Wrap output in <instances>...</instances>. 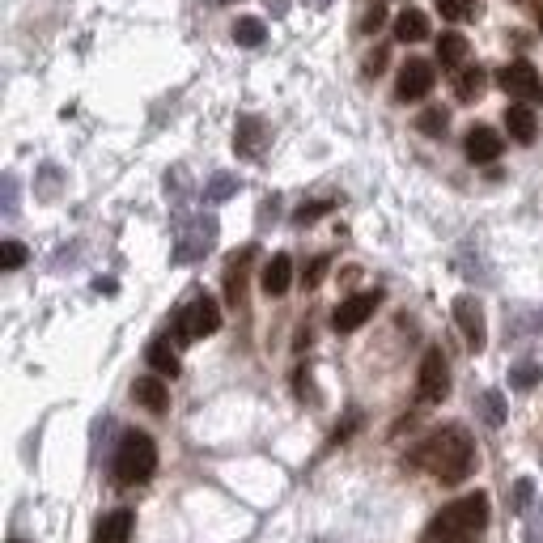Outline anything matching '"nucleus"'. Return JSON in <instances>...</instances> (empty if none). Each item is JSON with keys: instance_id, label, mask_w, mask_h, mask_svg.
Listing matches in <instances>:
<instances>
[{"instance_id": "17", "label": "nucleus", "mask_w": 543, "mask_h": 543, "mask_svg": "<svg viewBox=\"0 0 543 543\" xmlns=\"http://www.w3.org/2000/svg\"><path fill=\"white\" fill-rule=\"evenodd\" d=\"M506 132L518 140V145H531L535 132H539V124H535V111L527 107V102H518V107H509L506 111Z\"/></svg>"}, {"instance_id": "21", "label": "nucleus", "mask_w": 543, "mask_h": 543, "mask_svg": "<svg viewBox=\"0 0 543 543\" xmlns=\"http://www.w3.org/2000/svg\"><path fill=\"white\" fill-rule=\"evenodd\" d=\"M484 86H488V73L484 68H458V77H455V94L463 102H476L484 94Z\"/></svg>"}, {"instance_id": "30", "label": "nucleus", "mask_w": 543, "mask_h": 543, "mask_svg": "<svg viewBox=\"0 0 543 543\" xmlns=\"http://www.w3.org/2000/svg\"><path fill=\"white\" fill-rule=\"evenodd\" d=\"M327 268H332V260H327V255H319V260H310V268L302 272V281H306V289H314V284H319L323 276H327Z\"/></svg>"}, {"instance_id": "11", "label": "nucleus", "mask_w": 543, "mask_h": 543, "mask_svg": "<svg viewBox=\"0 0 543 543\" xmlns=\"http://www.w3.org/2000/svg\"><path fill=\"white\" fill-rule=\"evenodd\" d=\"M234 149H238V158H251V161L263 158V149H268V124H263L260 115H242V119H238Z\"/></svg>"}, {"instance_id": "32", "label": "nucleus", "mask_w": 543, "mask_h": 543, "mask_svg": "<svg viewBox=\"0 0 543 543\" xmlns=\"http://www.w3.org/2000/svg\"><path fill=\"white\" fill-rule=\"evenodd\" d=\"M386 22V9L383 5H374L370 13H365V17H361V30H365V35H370V30H378V26Z\"/></svg>"}, {"instance_id": "1", "label": "nucleus", "mask_w": 543, "mask_h": 543, "mask_svg": "<svg viewBox=\"0 0 543 543\" xmlns=\"http://www.w3.org/2000/svg\"><path fill=\"white\" fill-rule=\"evenodd\" d=\"M412 463L433 471L442 484H458V480H467L471 467H476V442H471V433L463 429V425H442V429L412 455Z\"/></svg>"}, {"instance_id": "14", "label": "nucleus", "mask_w": 543, "mask_h": 543, "mask_svg": "<svg viewBox=\"0 0 543 543\" xmlns=\"http://www.w3.org/2000/svg\"><path fill=\"white\" fill-rule=\"evenodd\" d=\"M501 145H506V140H501L493 128H484V124H476L467 132V140H463V149H467L471 161H497V158H501Z\"/></svg>"}, {"instance_id": "12", "label": "nucleus", "mask_w": 543, "mask_h": 543, "mask_svg": "<svg viewBox=\"0 0 543 543\" xmlns=\"http://www.w3.org/2000/svg\"><path fill=\"white\" fill-rule=\"evenodd\" d=\"M251 263H255V247H242L225 263V297H230V306H242V289H247Z\"/></svg>"}, {"instance_id": "10", "label": "nucleus", "mask_w": 543, "mask_h": 543, "mask_svg": "<svg viewBox=\"0 0 543 543\" xmlns=\"http://www.w3.org/2000/svg\"><path fill=\"white\" fill-rule=\"evenodd\" d=\"M433 81H437V73H433L429 60H407L404 68H399L395 98H399V102H420V98H425V94L433 89Z\"/></svg>"}, {"instance_id": "4", "label": "nucleus", "mask_w": 543, "mask_h": 543, "mask_svg": "<svg viewBox=\"0 0 543 543\" xmlns=\"http://www.w3.org/2000/svg\"><path fill=\"white\" fill-rule=\"evenodd\" d=\"M217 327H221V306H217L209 293L191 297V302L174 314V340H179V344L204 340V335H212Z\"/></svg>"}, {"instance_id": "18", "label": "nucleus", "mask_w": 543, "mask_h": 543, "mask_svg": "<svg viewBox=\"0 0 543 543\" xmlns=\"http://www.w3.org/2000/svg\"><path fill=\"white\" fill-rule=\"evenodd\" d=\"M145 361L153 365V374H158V378H174V374H179V353L170 348V340H166V335H158V340L145 348Z\"/></svg>"}, {"instance_id": "36", "label": "nucleus", "mask_w": 543, "mask_h": 543, "mask_svg": "<svg viewBox=\"0 0 543 543\" xmlns=\"http://www.w3.org/2000/svg\"><path fill=\"white\" fill-rule=\"evenodd\" d=\"M310 9H327V5H332V0H306Z\"/></svg>"}, {"instance_id": "22", "label": "nucleus", "mask_w": 543, "mask_h": 543, "mask_svg": "<svg viewBox=\"0 0 543 543\" xmlns=\"http://www.w3.org/2000/svg\"><path fill=\"white\" fill-rule=\"evenodd\" d=\"M230 35H234V43H238V47H260V43H263V35H268V26H263L260 17H238V22H234V30H230Z\"/></svg>"}, {"instance_id": "8", "label": "nucleus", "mask_w": 543, "mask_h": 543, "mask_svg": "<svg viewBox=\"0 0 543 543\" xmlns=\"http://www.w3.org/2000/svg\"><path fill=\"white\" fill-rule=\"evenodd\" d=\"M383 306V293L378 289H370V293H353L348 302H340L332 314V327L335 332H357L361 323H370L374 319V310Z\"/></svg>"}, {"instance_id": "20", "label": "nucleus", "mask_w": 543, "mask_h": 543, "mask_svg": "<svg viewBox=\"0 0 543 543\" xmlns=\"http://www.w3.org/2000/svg\"><path fill=\"white\" fill-rule=\"evenodd\" d=\"M463 60H467V38L463 35L437 38V64H442V68H463Z\"/></svg>"}, {"instance_id": "37", "label": "nucleus", "mask_w": 543, "mask_h": 543, "mask_svg": "<svg viewBox=\"0 0 543 543\" xmlns=\"http://www.w3.org/2000/svg\"><path fill=\"white\" fill-rule=\"evenodd\" d=\"M212 5H238V0H212Z\"/></svg>"}, {"instance_id": "15", "label": "nucleus", "mask_w": 543, "mask_h": 543, "mask_svg": "<svg viewBox=\"0 0 543 543\" xmlns=\"http://www.w3.org/2000/svg\"><path fill=\"white\" fill-rule=\"evenodd\" d=\"M132 399L140 407H149V412H166V407H170V391H166V383H161L158 374L136 378V383H132Z\"/></svg>"}, {"instance_id": "34", "label": "nucleus", "mask_w": 543, "mask_h": 543, "mask_svg": "<svg viewBox=\"0 0 543 543\" xmlns=\"http://www.w3.org/2000/svg\"><path fill=\"white\" fill-rule=\"evenodd\" d=\"M527 501H531V480H518L514 484V509H527Z\"/></svg>"}, {"instance_id": "9", "label": "nucleus", "mask_w": 543, "mask_h": 543, "mask_svg": "<svg viewBox=\"0 0 543 543\" xmlns=\"http://www.w3.org/2000/svg\"><path fill=\"white\" fill-rule=\"evenodd\" d=\"M455 323H458V332H463V340H467L471 353H484V344H488V332H484V306L471 293L455 297Z\"/></svg>"}, {"instance_id": "33", "label": "nucleus", "mask_w": 543, "mask_h": 543, "mask_svg": "<svg viewBox=\"0 0 543 543\" xmlns=\"http://www.w3.org/2000/svg\"><path fill=\"white\" fill-rule=\"evenodd\" d=\"M386 56H391V51H386V47H378V51H374L370 60H365V77H378V73H383V68H386Z\"/></svg>"}, {"instance_id": "31", "label": "nucleus", "mask_w": 543, "mask_h": 543, "mask_svg": "<svg viewBox=\"0 0 543 543\" xmlns=\"http://www.w3.org/2000/svg\"><path fill=\"white\" fill-rule=\"evenodd\" d=\"M293 386H297V399H310V404H314V383H310V374L306 370H297V378H293Z\"/></svg>"}, {"instance_id": "40", "label": "nucleus", "mask_w": 543, "mask_h": 543, "mask_svg": "<svg viewBox=\"0 0 543 543\" xmlns=\"http://www.w3.org/2000/svg\"><path fill=\"white\" fill-rule=\"evenodd\" d=\"M9 543H22V539H9Z\"/></svg>"}, {"instance_id": "5", "label": "nucleus", "mask_w": 543, "mask_h": 543, "mask_svg": "<svg viewBox=\"0 0 543 543\" xmlns=\"http://www.w3.org/2000/svg\"><path fill=\"white\" fill-rule=\"evenodd\" d=\"M497 86L518 102H543V77L531 60H509L506 68L497 73Z\"/></svg>"}, {"instance_id": "23", "label": "nucleus", "mask_w": 543, "mask_h": 543, "mask_svg": "<svg viewBox=\"0 0 543 543\" xmlns=\"http://www.w3.org/2000/svg\"><path fill=\"white\" fill-rule=\"evenodd\" d=\"M238 174H212L209 179V187H204V200H209V204H221V200H230L238 191Z\"/></svg>"}, {"instance_id": "27", "label": "nucleus", "mask_w": 543, "mask_h": 543, "mask_svg": "<svg viewBox=\"0 0 543 543\" xmlns=\"http://www.w3.org/2000/svg\"><path fill=\"white\" fill-rule=\"evenodd\" d=\"M26 263V247L17 242V238H9V242H0V268L5 272H17Z\"/></svg>"}, {"instance_id": "35", "label": "nucleus", "mask_w": 543, "mask_h": 543, "mask_svg": "<svg viewBox=\"0 0 543 543\" xmlns=\"http://www.w3.org/2000/svg\"><path fill=\"white\" fill-rule=\"evenodd\" d=\"M263 5L272 9V17H284V13H289V0H263Z\"/></svg>"}, {"instance_id": "24", "label": "nucleus", "mask_w": 543, "mask_h": 543, "mask_svg": "<svg viewBox=\"0 0 543 543\" xmlns=\"http://www.w3.org/2000/svg\"><path fill=\"white\" fill-rule=\"evenodd\" d=\"M543 383V365H535V361H522V365H514L509 370V386L514 391H531V386Z\"/></svg>"}, {"instance_id": "26", "label": "nucleus", "mask_w": 543, "mask_h": 543, "mask_svg": "<svg viewBox=\"0 0 543 543\" xmlns=\"http://www.w3.org/2000/svg\"><path fill=\"white\" fill-rule=\"evenodd\" d=\"M416 128H420L425 136H446V128H450V115H446L442 107H429V111L416 119Z\"/></svg>"}, {"instance_id": "29", "label": "nucleus", "mask_w": 543, "mask_h": 543, "mask_svg": "<svg viewBox=\"0 0 543 543\" xmlns=\"http://www.w3.org/2000/svg\"><path fill=\"white\" fill-rule=\"evenodd\" d=\"M480 407H484V420H488V425H501V420H506V407H501V395H497V391H484Z\"/></svg>"}, {"instance_id": "13", "label": "nucleus", "mask_w": 543, "mask_h": 543, "mask_svg": "<svg viewBox=\"0 0 543 543\" xmlns=\"http://www.w3.org/2000/svg\"><path fill=\"white\" fill-rule=\"evenodd\" d=\"M260 284L268 297H284L289 284H293V260H289V255H272L260 272Z\"/></svg>"}, {"instance_id": "25", "label": "nucleus", "mask_w": 543, "mask_h": 543, "mask_svg": "<svg viewBox=\"0 0 543 543\" xmlns=\"http://www.w3.org/2000/svg\"><path fill=\"white\" fill-rule=\"evenodd\" d=\"M437 13L446 22H467V17L480 13V0H437Z\"/></svg>"}, {"instance_id": "2", "label": "nucleus", "mask_w": 543, "mask_h": 543, "mask_svg": "<svg viewBox=\"0 0 543 543\" xmlns=\"http://www.w3.org/2000/svg\"><path fill=\"white\" fill-rule=\"evenodd\" d=\"M484 522H488V497L484 493L458 497L425 527V543H467Z\"/></svg>"}, {"instance_id": "39", "label": "nucleus", "mask_w": 543, "mask_h": 543, "mask_svg": "<svg viewBox=\"0 0 543 543\" xmlns=\"http://www.w3.org/2000/svg\"><path fill=\"white\" fill-rule=\"evenodd\" d=\"M518 5H535V0H518ZM539 5H543V0H539Z\"/></svg>"}, {"instance_id": "7", "label": "nucleus", "mask_w": 543, "mask_h": 543, "mask_svg": "<svg viewBox=\"0 0 543 543\" xmlns=\"http://www.w3.org/2000/svg\"><path fill=\"white\" fill-rule=\"evenodd\" d=\"M416 391L425 404H442L450 395V365H446V353L442 348H429L425 361H420V378H416Z\"/></svg>"}, {"instance_id": "19", "label": "nucleus", "mask_w": 543, "mask_h": 543, "mask_svg": "<svg viewBox=\"0 0 543 543\" xmlns=\"http://www.w3.org/2000/svg\"><path fill=\"white\" fill-rule=\"evenodd\" d=\"M395 38L399 43H420V38H429V17L420 9H404L395 17Z\"/></svg>"}, {"instance_id": "38", "label": "nucleus", "mask_w": 543, "mask_h": 543, "mask_svg": "<svg viewBox=\"0 0 543 543\" xmlns=\"http://www.w3.org/2000/svg\"><path fill=\"white\" fill-rule=\"evenodd\" d=\"M539 35H543V5H539Z\"/></svg>"}, {"instance_id": "28", "label": "nucleus", "mask_w": 543, "mask_h": 543, "mask_svg": "<svg viewBox=\"0 0 543 543\" xmlns=\"http://www.w3.org/2000/svg\"><path fill=\"white\" fill-rule=\"evenodd\" d=\"M335 209V200H310V204H302V209L293 212V221L297 225H310L314 217H323V212H332Z\"/></svg>"}, {"instance_id": "3", "label": "nucleus", "mask_w": 543, "mask_h": 543, "mask_svg": "<svg viewBox=\"0 0 543 543\" xmlns=\"http://www.w3.org/2000/svg\"><path fill=\"white\" fill-rule=\"evenodd\" d=\"M158 471V446L149 433H124V442L115 450V480L119 484H145Z\"/></svg>"}, {"instance_id": "6", "label": "nucleus", "mask_w": 543, "mask_h": 543, "mask_svg": "<svg viewBox=\"0 0 543 543\" xmlns=\"http://www.w3.org/2000/svg\"><path fill=\"white\" fill-rule=\"evenodd\" d=\"M217 242V217H196V221L179 225V242H174V263H191L209 255Z\"/></svg>"}, {"instance_id": "16", "label": "nucleus", "mask_w": 543, "mask_h": 543, "mask_svg": "<svg viewBox=\"0 0 543 543\" xmlns=\"http://www.w3.org/2000/svg\"><path fill=\"white\" fill-rule=\"evenodd\" d=\"M132 527H136V514L132 509H115L98 522V535L94 543H132Z\"/></svg>"}]
</instances>
